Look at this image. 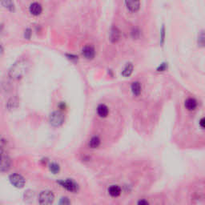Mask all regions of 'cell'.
I'll use <instances>...</instances> for the list:
<instances>
[{"label":"cell","mask_w":205,"mask_h":205,"mask_svg":"<svg viewBox=\"0 0 205 205\" xmlns=\"http://www.w3.org/2000/svg\"><path fill=\"white\" fill-rule=\"evenodd\" d=\"M97 114L101 118H105L109 114V109L105 104H100L97 108Z\"/></svg>","instance_id":"obj_12"},{"label":"cell","mask_w":205,"mask_h":205,"mask_svg":"<svg viewBox=\"0 0 205 205\" xmlns=\"http://www.w3.org/2000/svg\"><path fill=\"white\" fill-rule=\"evenodd\" d=\"M108 193L112 197H118L121 194V188L117 185H112L108 188Z\"/></svg>","instance_id":"obj_14"},{"label":"cell","mask_w":205,"mask_h":205,"mask_svg":"<svg viewBox=\"0 0 205 205\" xmlns=\"http://www.w3.org/2000/svg\"><path fill=\"white\" fill-rule=\"evenodd\" d=\"M64 120L65 116L63 113L59 111H55L52 112L49 117V122L53 127H60L64 123Z\"/></svg>","instance_id":"obj_2"},{"label":"cell","mask_w":205,"mask_h":205,"mask_svg":"<svg viewBox=\"0 0 205 205\" xmlns=\"http://www.w3.org/2000/svg\"><path fill=\"white\" fill-rule=\"evenodd\" d=\"M165 36H166V30H165L164 25H163L161 30H160V44H161V45H163L164 44Z\"/></svg>","instance_id":"obj_22"},{"label":"cell","mask_w":205,"mask_h":205,"mask_svg":"<svg viewBox=\"0 0 205 205\" xmlns=\"http://www.w3.org/2000/svg\"><path fill=\"white\" fill-rule=\"evenodd\" d=\"M131 92L135 96H139L142 91V86H141L140 83L137 82V81L132 83L131 85Z\"/></svg>","instance_id":"obj_13"},{"label":"cell","mask_w":205,"mask_h":205,"mask_svg":"<svg viewBox=\"0 0 205 205\" xmlns=\"http://www.w3.org/2000/svg\"><path fill=\"white\" fill-rule=\"evenodd\" d=\"M131 35L134 39H138L140 37V31L137 28H133L131 31Z\"/></svg>","instance_id":"obj_21"},{"label":"cell","mask_w":205,"mask_h":205,"mask_svg":"<svg viewBox=\"0 0 205 205\" xmlns=\"http://www.w3.org/2000/svg\"><path fill=\"white\" fill-rule=\"evenodd\" d=\"M200 128L205 129V117L204 118H202L200 120Z\"/></svg>","instance_id":"obj_26"},{"label":"cell","mask_w":205,"mask_h":205,"mask_svg":"<svg viewBox=\"0 0 205 205\" xmlns=\"http://www.w3.org/2000/svg\"><path fill=\"white\" fill-rule=\"evenodd\" d=\"M125 6L130 12L136 13L140 8V0H125Z\"/></svg>","instance_id":"obj_6"},{"label":"cell","mask_w":205,"mask_h":205,"mask_svg":"<svg viewBox=\"0 0 205 205\" xmlns=\"http://www.w3.org/2000/svg\"><path fill=\"white\" fill-rule=\"evenodd\" d=\"M18 100L16 98H11L8 100L7 107L9 110H12V109H15L18 107Z\"/></svg>","instance_id":"obj_19"},{"label":"cell","mask_w":205,"mask_h":205,"mask_svg":"<svg viewBox=\"0 0 205 205\" xmlns=\"http://www.w3.org/2000/svg\"><path fill=\"white\" fill-rule=\"evenodd\" d=\"M82 54L87 59H92L95 55V48L92 46L87 45L83 49Z\"/></svg>","instance_id":"obj_7"},{"label":"cell","mask_w":205,"mask_h":205,"mask_svg":"<svg viewBox=\"0 0 205 205\" xmlns=\"http://www.w3.org/2000/svg\"><path fill=\"white\" fill-rule=\"evenodd\" d=\"M29 10H30V13L31 15H33L35 16H38L43 11V7H42V6L39 3H33L30 6Z\"/></svg>","instance_id":"obj_11"},{"label":"cell","mask_w":205,"mask_h":205,"mask_svg":"<svg viewBox=\"0 0 205 205\" xmlns=\"http://www.w3.org/2000/svg\"><path fill=\"white\" fill-rule=\"evenodd\" d=\"M11 166V160L7 156L2 154V161H1V172H6L9 171Z\"/></svg>","instance_id":"obj_8"},{"label":"cell","mask_w":205,"mask_h":205,"mask_svg":"<svg viewBox=\"0 0 205 205\" xmlns=\"http://www.w3.org/2000/svg\"><path fill=\"white\" fill-rule=\"evenodd\" d=\"M121 38V32L116 27L111 28L110 31V40L111 43H117Z\"/></svg>","instance_id":"obj_9"},{"label":"cell","mask_w":205,"mask_h":205,"mask_svg":"<svg viewBox=\"0 0 205 205\" xmlns=\"http://www.w3.org/2000/svg\"><path fill=\"white\" fill-rule=\"evenodd\" d=\"M24 36H25L26 38L30 39V38H31V29L27 28V30H26L25 34H24Z\"/></svg>","instance_id":"obj_25"},{"label":"cell","mask_w":205,"mask_h":205,"mask_svg":"<svg viewBox=\"0 0 205 205\" xmlns=\"http://www.w3.org/2000/svg\"><path fill=\"white\" fill-rule=\"evenodd\" d=\"M197 44L200 48L205 47V30H202L198 35Z\"/></svg>","instance_id":"obj_16"},{"label":"cell","mask_w":205,"mask_h":205,"mask_svg":"<svg viewBox=\"0 0 205 205\" xmlns=\"http://www.w3.org/2000/svg\"><path fill=\"white\" fill-rule=\"evenodd\" d=\"M49 169H50V171H51L52 173L57 174V173H59V171H60V167H59V164H55V163H52V164H50Z\"/></svg>","instance_id":"obj_20"},{"label":"cell","mask_w":205,"mask_h":205,"mask_svg":"<svg viewBox=\"0 0 205 205\" xmlns=\"http://www.w3.org/2000/svg\"><path fill=\"white\" fill-rule=\"evenodd\" d=\"M9 179H10L11 184L17 188H22L25 185V179L21 175L17 174V173L10 175L9 176Z\"/></svg>","instance_id":"obj_4"},{"label":"cell","mask_w":205,"mask_h":205,"mask_svg":"<svg viewBox=\"0 0 205 205\" xmlns=\"http://www.w3.org/2000/svg\"><path fill=\"white\" fill-rule=\"evenodd\" d=\"M148 204H149L148 201H147V200H139V201L138 202V204H141V205H147Z\"/></svg>","instance_id":"obj_27"},{"label":"cell","mask_w":205,"mask_h":205,"mask_svg":"<svg viewBox=\"0 0 205 205\" xmlns=\"http://www.w3.org/2000/svg\"><path fill=\"white\" fill-rule=\"evenodd\" d=\"M54 193L49 190L43 191L38 195V201L41 204H51L54 202Z\"/></svg>","instance_id":"obj_3"},{"label":"cell","mask_w":205,"mask_h":205,"mask_svg":"<svg viewBox=\"0 0 205 205\" xmlns=\"http://www.w3.org/2000/svg\"><path fill=\"white\" fill-rule=\"evenodd\" d=\"M59 184L67 191H70L72 192H76L78 191V184L72 179H68L66 180L59 181Z\"/></svg>","instance_id":"obj_5"},{"label":"cell","mask_w":205,"mask_h":205,"mask_svg":"<svg viewBox=\"0 0 205 205\" xmlns=\"http://www.w3.org/2000/svg\"><path fill=\"white\" fill-rule=\"evenodd\" d=\"M71 204V201H70L69 200H68V198L67 197H64V198H62L61 200H60V204Z\"/></svg>","instance_id":"obj_24"},{"label":"cell","mask_w":205,"mask_h":205,"mask_svg":"<svg viewBox=\"0 0 205 205\" xmlns=\"http://www.w3.org/2000/svg\"><path fill=\"white\" fill-rule=\"evenodd\" d=\"M184 106L187 111H192L197 108V101L194 98H188L185 100Z\"/></svg>","instance_id":"obj_10"},{"label":"cell","mask_w":205,"mask_h":205,"mask_svg":"<svg viewBox=\"0 0 205 205\" xmlns=\"http://www.w3.org/2000/svg\"><path fill=\"white\" fill-rule=\"evenodd\" d=\"M29 67V63L26 59H21L13 64L8 72V75L10 79L18 80L22 79L26 74Z\"/></svg>","instance_id":"obj_1"},{"label":"cell","mask_w":205,"mask_h":205,"mask_svg":"<svg viewBox=\"0 0 205 205\" xmlns=\"http://www.w3.org/2000/svg\"><path fill=\"white\" fill-rule=\"evenodd\" d=\"M1 3L4 7L7 8L9 10L13 11L15 9V5H14L13 0H1Z\"/></svg>","instance_id":"obj_18"},{"label":"cell","mask_w":205,"mask_h":205,"mask_svg":"<svg viewBox=\"0 0 205 205\" xmlns=\"http://www.w3.org/2000/svg\"><path fill=\"white\" fill-rule=\"evenodd\" d=\"M167 69V63H161L159 65V67H157V72H165Z\"/></svg>","instance_id":"obj_23"},{"label":"cell","mask_w":205,"mask_h":205,"mask_svg":"<svg viewBox=\"0 0 205 205\" xmlns=\"http://www.w3.org/2000/svg\"><path fill=\"white\" fill-rule=\"evenodd\" d=\"M133 64L131 63H127V65H126L125 67H124V68H123V72H122V75H123V77H126V78H127V77L131 76V74H132V72H133Z\"/></svg>","instance_id":"obj_15"},{"label":"cell","mask_w":205,"mask_h":205,"mask_svg":"<svg viewBox=\"0 0 205 205\" xmlns=\"http://www.w3.org/2000/svg\"><path fill=\"white\" fill-rule=\"evenodd\" d=\"M100 139L98 136H94L89 141V147L91 148H97L100 145Z\"/></svg>","instance_id":"obj_17"}]
</instances>
